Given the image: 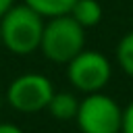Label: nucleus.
Segmentation results:
<instances>
[{"label":"nucleus","mask_w":133,"mask_h":133,"mask_svg":"<svg viewBox=\"0 0 133 133\" xmlns=\"http://www.w3.org/2000/svg\"><path fill=\"white\" fill-rule=\"evenodd\" d=\"M83 29H89V27H96L100 21H102V6L98 0H77L69 12Z\"/></svg>","instance_id":"nucleus-7"},{"label":"nucleus","mask_w":133,"mask_h":133,"mask_svg":"<svg viewBox=\"0 0 133 133\" xmlns=\"http://www.w3.org/2000/svg\"><path fill=\"white\" fill-rule=\"evenodd\" d=\"M75 2L77 0H23V4L33 8L44 19H54V17L69 15Z\"/></svg>","instance_id":"nucleus-8"},{"label":"nucleus","mask_w":133,"mask_h":133,"mask_svg":"<svg viewBox=\"0 0 133 133\" xmlns=\"http://www.w3.org/2000/svg\"><path fill=\"white\" fill-rule=\"evenodd\" d=\"M116 64L118 69L133 79V31H127L116 44Z\"/></svg>","instance_id":"nucleus-9"},{"label":"nucleus","mask_w":133,"mask_h":133,"mask_svg":"<svg viewBox=\"0 0 133 133\" xmlns=\"http://www.w3.org/2000/svg\"><path fill=\"white\" fill-rule=\"evenodd\" d=\"M121 133H133V100L123 108V129Z\"/></svg>","instance_id":"nucleus-10"},{"label":"nucleus","mask_w":133,"mask_h":133,"mask_svg":"<svg viewBox=\"0 0 133 133\" xmlns=\"http://www.w3.org/2000/svg\"><path fill=\"white\" fill-rule=\"evenodd\" d=\"M46 19L37 15L27 4H15L2 19H0V33H2V48L10 54L27 56L39 50L42 33H44Z\"/></svg>","instance_id":"nucleus-1"},{"label":"nucleus","mask_w":133,"mask_h":133,"mask_svg":"<svg viewBox=\"0 0 133 133\" xmlns=\"http://www.w3.org/2000/svg\"><path fill=\"white\" fill-rule=\"evenodd\" d=\"M112 77V62L98 50H81L66 64V79L83 96L102 91Z\"/></svg>","instance_id":"nucleus-4"},{"label":"nucleus","mask_w":133,"mask_h":133,"mask_svg":"<svg viewBox=\"0 0 133 133\" xmlns=\"http://www.w3.org/2000/svg\"><path fill=\"white\" fill-rule=\"evenodd\" d=\"M15 4H17V0H0V19H2Z\"/></svg>","instance_id":"nucleus-12"},{"label":"nucleus","mask_w":133,"mask_h":133,"mask_svg":"<svg viewBox=\"0 0 133 133\" xmlns=\"http://www.w3.org/2000/svg\"><path fill=\"white\" fill-rule=\"evenodd\" d=\"M0 46H2V33H0Z\"/></svg>","instance_id":"nucleus-13"},{"label":"nucleus","mask_w":133,"mask_h":133,"mask_svg":"<svg viewBox=\"0 0 133 133\" xmlns=\"http://www.w3.org/2000/svg\"><path fill=\"white\" fill-rule=\"evenodd\" d=\"M54 83L42 73H23L6 87V102L21 114H35L48 108L54 96Z\"/></svg>","instance_id":"nucleus-5"},{"label":"nucleus","mask_w":133,"mask_h":133,"mask_svg":"<svg viewBox=\"0 0 133 133\" xmlns=\"http://www.w3.org/2000/svg\"><path fill=\"white\" fill-rule=\"evenodd\" d=\"M0 133H25V131L15 123H0Z\"/></svg>","instance_id":"nucleus-11"},{"label":"nucleus","mask_w":133,"mask_h":133,"mask_svg":"<svg viewBox=\"0 0 133 133\" xmlns=\"http://www.w3.org/2000/svg\"><path fill=\"white\" fill-rule=\"evenodd\" d=\"M81 50H85V29L71 17L46 19L39 52L54 64H69Z\"/></svg>","instance_id":"nucleus-2"},{"label":"nucleus","mask_w":133,"mask_h":133,"mask_svg":"<svg viewBox=\"0 0 133 133\" xmlns=\"http://www.w3.org/2000/svg\"><path fill=\"white\" fill-rule=\"evenodd\" d=\"M75 125L81 133H121L123 106L104 91L87 94L79 100Z\"/></svg>","instance_id":"nucleus-3"},{"label":"nucleus","mask_w":133,"mask_h":133,"mask_svg":"<svg viewBox=\"0 0 133 133\" xmlns=\"http://www.w3.org/2000/svg\"><path fill=\"white\" fill-rule=\"evenodd\" d=\"M46 110L56 121H75L79 110V98L73 91H54Z\"/></svg>","instance_id":"nucleus-6"}]
</instances>
